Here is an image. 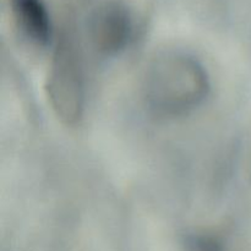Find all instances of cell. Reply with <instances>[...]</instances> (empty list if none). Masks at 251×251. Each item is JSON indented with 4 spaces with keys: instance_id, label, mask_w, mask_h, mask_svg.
<instances>
[{
    "instance_id": "obj_1",
    "label": "cell",
    "mask_w": 251,
    "mask_h": 251,
    "mask_svg": "<svg viewBox=\"0 0 251 251\" xmlns=\"http://www.w3.org/2000/svg\"><path fill=\"white\" fill-rule=\"evenodd\" d=\"M210 88L202 64L178 51L157 55L147 65L142 91L147 104L156 113L176 117L191 112L205 100Z\"/></svg>"
},
{
    "instance_id": "obj_4",
    "label": "cell",
    "mask_w": 251,
    "mask_h": 251,
    "mask_svg": "<svg viewBox=\"0 0 251 251\" xmlns=\"http://www.w3.org/2000/svg\"><path fill=\"white\" fill-rule=\"evenodd\" d=\"M12 17L22 36L37 47H47L53 28L49 12L42 0H10Z\"/></svg>"
},
{
    "instance_id": "obj_2",
    "label": "cell",
    "mask_w": 251,
    "mask_h": 251,
    "mask_svg": "<svg viewBox=\"0 0 251 251\" xmlns=\"http://www.w3.org/2000/svg\"><path fill=\"white\" fill-rule=\"evenodd\" d=\"M47 93L56 115L68 124L77 122L83 109V82L77 54L68 44L58 47L47 78Z\"/></svg>"
},
{
    "instance_id": "obj_3",
    "label": "cell",
    "mask_w": 251,
    "mask_h": 251,
    "mask_svg": "<svg viewBox=\"0 0 251 251\" xmlns=\"http://www.w3.org/2000/svg\"><path fill=\"white\" fill-rule=\"evenodd\" d=\"M134 32L130 12L120 4L100 6L90 21V37L93 46L103 54H115L124 49Z\"/></svg>"
}]
</instances>
